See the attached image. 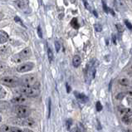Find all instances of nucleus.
Instances as JSON below:
<instances>
[{"instance_id":"obj_30","label":"nucleus","mask_w":132,"mask_h":132,"mask_svg":"<svg viewBox=\"0 0 132 132\" xmlns=\"http://www.w3.org/2000/svg\"><path fill=\"white\" fill-rule=\"evenodd\" d=\"M55 47H56V52H58V51L60 50V44H59V43L55 42Z\"/></svg>"},{"instance_id":"obj_8","label":"nucleus","mask_w":132,"mask_h":132,"mask_svg":"<svg viewBox=\"0 0 132 132\" xmlns=\"http://www.w3.org/2000/svg\"><path fill=\"white\" fill-rule=\"evenodd\" d=\"M22 125L24 126H31V127H34L35 126V121L34 120L32 119V118H28V119H26L23 120L22 122Z\"/></svg>"},{"instance_id":"obj_26","label":"nucleus","mask_w":132,"mask_h":132,"mask_svg":"<svg viewBox=\"0 0 132 132\" xmlns=\"http://www.w3.org/2000/svg\"><path fill=\"white\" fill-rule=\"evenodd\" d=\"M125 23H126V27L129 28V29H130V30H132V25H131V23L129 22V21H127V20H125Z\"/></svg>"},{"instance_id":"obj_24","label":"nucleus","mask_w":132,"mask_h":132,"mask_svg":"<svg viewBox=\"0 0 132 132\" xmlns=\"http://www.w3.org/2000/svg\"><path fill=\"white\" fill-rule=\"evenodd\" d=\"M6 64L5 63H3V62H0V71H4L6 69Z\"/></svg>"},{"instance_id":"obj_39","label":"nucleus","mask_w":132,"mask_h":132,"mask_svg":"<svg viewBox=\"0 0 132 132\" xmlns=\"http://www.w3.org/2000/svg\"><path fill=\"white\" fill-rule=\"evenodd\" d=\"M1 120H2V117H1V116H0V122H1Z\"/></svg>"},{"instance_id":"obj_3","label":"nucleus","mask_w":132,"mask_h":132,"mask_svg":"<svg viewBox=\"0 0 132 132\" xmlns=\"http://www.w3.org/2000/svg\"><path fill=\"white\" fill-rule=\"evenodd\" d=\"M32 53V50L30 47H26L23 50H22L18 54H16L13 56V61L15 62H21L23 60L29 57V56Z\"/></svg>"},{"instance_id":"obj_4","label":"nucleus","mask_w":132,"mask_h":132,"mask_svg":"<svg viewBox=\"0 0 132 132\" xmlns=\"http://www.w3.org/2000/svg\"><path fill=\"white\" fill-rule=\"evenodd\" d=\"M0 81L2 84L9 86V87H14V86L20 85L19 79L15 77H4L0 80Z\"/></svg>"},{"instance_id":"obj_7","label":"nucleus","mask_w":132,"mask_h":132,"mask_svg":"<svg viewBox=\"0 0 132 132\" xmlns=\"http://www.w3.org/2000/svg\"><path fill=\"white\" fill-rule=\"evenodd\" d=\"M12 102L16 105H22V104H25L26 102H28V98L24 95L18 96H15L14 98H13Z\"/></svg>"},{"instance_id":"obj_21","label":"nucleus","mask_w":132,"mask_h":132,"mask_svg":"<svg viewBox=\"0 0 132 132\" xmlns=\"http://www.w3.org/2000/svg\"><path fill=\"white\" fill-rule=\"evenodd\" d=\"M11 132H24V130L18 127H11Z\"/></svg>"},{"instance_id":"obj_32","label":"nucleus","mask_w":132,"mask_h":132,"mask_svg":"<svg viewBox=\"0 0 132 132\" xmlns=\"http://www.w3.org/2000/svg\"><path fill=\"white\" fill-rule=\"evenodd\" d=\"M14 20L16 21V22H20V23L23 26V24H22V21H21V19L19 18V17H15V18H14Z\"/></svg>"},{"instance_id":"obj_2","label":"nucleus","mask_w":132,"mask_h":132,"mask_svg":"<svg viewBox=\"0 0 132 132\" xmlns=\"http://www.w3.org/2000/svg\"><path fill=\"white\" fill-rule=\"evenodd\" d=\"M14 112L19 118H27L31 113L29 107L22 105H17L14 108Z\"/></svg>"},{"instance_id":"obj_9","label":"nucleus","mask_w":132,"mask_h":132,"mask_svg":"<svg viewBox=\"0 0 132 132\" xmlns=\"http://www.w3.org/2000/svg\"><path fill=\"white\" fill-rule=\"evenodd\" d=\"M9 34L6 32L3 31V30L0 31V43H5L9 40Z\"/></svg>"},{"instance_id":"obj_25","label":"nucleus","mask_w":132,"mask_h":132,"mask_svg":"<svg viewBox=\"0 0 132 132\" xmlns=\"http://www.w3.org/2000/svg\"><path fill=\"white\" fill-rule=\"evenodd\" d=\"M37 34H38V37L42 38L43 37V32H42V29H41V27L38 26V28H37Z\"/></svg>"},{"instance_id":"obj_31","label":"nucleus","mask_w":132,"mask_h":132,"mask_svg":"<svg viewBox=\"0 0 132 132\" xmlns=\"http://www.w3.org/2000/svg\"><path fill=\"white\" fill-rule=\"evenodd\" d=\"M83 3H84V5H85V7H86L87 9H90V6H89V4H88V3H87V1L86 0H83Z\"/></svg>"},{"instance_id":"obj_28","label":"nucleus","mask_w":132,"mask_h":132,"mask_svg":"<svg viewBox=\"0 0 132 132\" xmlns=\"http://www.w3.org/2000/svg\"><path fill=\"white\" fill-rule=\"evenodd\" d=\"M102 3H103V9H104V11L105 13H109V9H108V7L106 6V4L104 3V2H102Z\"/></svg>"},{"instance_id":"obj_13","label":"nucleus","mask_w":132,"mask_h":132,"mask_svg":"<svg viewBox=\"0 0 132 132\" xmlns=\"http://www.w3.org/2000/svg\"><path fill=\"white\" fill-rule=\"evenodd\" d=\"M120 114H122L124 116H132V109L130 108H123L121 110H120Z\"/></svg>"},{"instance_id":"obj_5","label":"nucleus","mask_w":132,"mask_h":132,"mask_svg":"<svg viewBox=\"0 0 132 132\" xmlns=\"http://www.w3.org/2000/svg\"><path fill=\"white\" fill-rule=\"evenodd\" d=\"M37 81L35 75H25L19 79V83L21 86H32Z\"/></svg>"},{"instance_id":"obj_19","label":"nucleus","mask_w":132,"mask_h":132,"mask_svg":"<svg viewBox=\"0 0 132 132\" xmlns=\"http://www.w3.org/2000/svg\"><path fill=\"white\" fill-rule=\"evenodd\" d=\"M6 96V92L1 86H0V99H3Z\"/></svg>"},{"instance_id":"obj_38","label":"nucleus","mask_w":132,"mask_h":132,"mask_svg":"<svg viewBox=\"0 0 132 132\" xmlns=\"http://www.w3.org/2000/svg\"><path fill=\"white\" fill-rule=\"evenodd\" d=\"M93 13H94V14H95V15H96V16L97 17V13H96V11H93Z\"/></svg>"},{"instance_id":"obj_23","label":"nucleus","mask_w":132,"mask_h":132,"mask_svg":"<svg viewBox=\"0 0 132 132\" xmlns=\"http://www.w3.org/2000/svg\"><path fill=\"white\" fill-rule=\"evenodd\" d=\"M96 105V110H97V111H101V110H102V105H101L100 101H97Z\"/></svg>"},{"instance_id":"obj_29","label":"nucleus","mask_w":132,"mask_h":132,"mask_svg":"<svg viewBox=\"0 0 132 132\" xmlns=\"http://www.w3.org/2000/svg\"><path fill=\"white\" fill-rule=\"evenodd\" d=\"M71 123H72V121H71V120H67V129H70V126H71Z\"/></svg>"},{"instance_id":"obj_35","label":"nucleus","mask_w":132,"mask_h":132,"mask_svg":"<svg viewBox=\"0 0 132 132\" xmlns=\"http://www.w3.org/2000/svg\"><path fill=\"white\" fill-rule=\"evenodd\" d=\"M69 1L71 2V3H76V0H69Z\"/></svg>"},{"instance_id":"obj_36","label":"nucleus","mask_w":132,"mask_h":132,"mask_svg":"<svg viewBox=\"0 0 132 132\" xmlns=\"http://www.w3.org/2000/svg\"><path fill=\"white\" fill-rule=\"evenodd\" d=\"M71 132H77V128H75V129H73L72 130H71Z\"/></svg>"},{"instance_id":"obj_20","label":"nucleus","mask_w":132,"mask_h":132,"mask_svg":"<svg viewBox=\"0 0 132 132\" xmlns=\"http://www.w3.org/2000/svg\"><path fill=\"white\" fill-rule=\"evenodd\" d=\"M125 96H126V93L125 92H120V93L118 94V95H116V98L117 100H122Z\"/></svg>"},{"instance_id":"obj_6","label":"nucleus","mask_w":132,"mask_h":132,"mask_svg":"<svg viewBox=\"0 0 132 132\" xmlns=\"http://www.w3.org/2000/svg\"><path fill=\"white\" fill-rule=\"evenodd\" d=\"M33 67H34V64L32 62H27V63H23V64H21L18 67L17 71L18 72H28V71H31Z\"/></svg>"},{"instance_id":"obj_1","label":"nucleus","mask_w":132,"mask_h":132,"mask_svg":"<svg viewBox=\"0 0 132 132\" xmlns=\"http://www.w3.org/2000/svg\"><path fill=\"white\" fill-rule=\"evenodd\" d=\"M20 92L26 96L35 97L40 94V89L34 86H22L20 87Z\"/></svg>"},{"instance_id":"obj_10","label":"nucleus","mask_w":132,"mask_h":132,"mask_svg":"<svg viewBox=\"0 0 132 132\" xmlns=\"http://www.w3.org/2000/svg\"><path fill=\"white\" fill-rule=\"evenodd\" d=\"M10 53V48L9 46H3L0 48V55L3 56H9Z\"/></svg>"},{"instance_id":"obj_22","label":"nucleus","mask_w":132,"mask_h":132,"mask_svg":"<svg viewBox=\"0 0 132 132\" xmlns=\"http://www.w3.org/2000/svg\"><path fill=\"white\" fill-rule=\"evenodd\" d=\"M94 27H95V29H96V32H101V31H102V27H101V25H100V24L96 23V24H95Z\"/></svg>"},{"instance_id":"obj_15","label":"nucleus","mask_w":132,"mask_h":132,"mask_svg":"<svg viewBox=\"0 0 132 132\" xmlns=\"http://www.w3.org/2000/svg\"><path fill=\"white\" fill-rule=\"evenodd\" d=\"M119 83L121 86H129V84H130V81H129V79H127V78H121V79H120V80H119Z\"/></svg>"},{"instance_id":"obj_27","label":"nucleus","mask_w":132,"mask_h":132,"mask_svg":"<svg viewBox=\"0 0 132 132\" xmlns=\"http://www.w3.org/2000/svg\"><path fill=\"white\" fill-rule=\"evenodd\" d=\"M50 114H51V100L49 99V101H48V117H50Z\"/></svg>"},{"instance_id":"obj_16","label":"nucleus","mask_w":132,"mask_h":132,"mask_svg":"<svg viewBox=\"0 0 132 132\" xmlns=\"http://www.w3.org/2000/svg\"><path fill=\"white\" fill-rule=\"evenodd\" d=\"M71 27H73L74 28L77 29L79 28V24H78V21H77V18H73L72 20L71 21Z\"/></svg>"},{"instance_id":"obj_12","label":"nucleus","mask_w":132,"mask_h":132,"mask_svg":"<svg viewBox=\"0 0 132 132\" xmlns=\"http://www.w3.org/2000/svg\"><path fill=\"white\" fill-rule=\"evenodd\" d=\"M81 62V59L80 57V56L76 55L73 56V59H72V64L75 67H77L80 66V64Z\"/></svg>"},{"instance_id":"obj_37","label":"nucleus","mask_w":132,"mask_h":132,"mask_svg":"<svg viewBox=\"0 0 132 132\" xmlns=\"http://www.w3.org/2000/svg\"><path fill=\"white\" fill-rule=\"evenodd\" d=\"M3 15L2 13H0V20H1V19H2V18H3Z\"/></svg>"},{"instance_id":"obj_34","label":"nucleus","mask_w":132,"mask_h":132,"mask_svg":"<svg viewBox=\"0 0 132 132\" xmlns=\"http://www.w3.org/2000/svg\"><path fill=\"white\" fill-rule=\"evenodd\" d=\"M67 92H70V87H69L68 84H67Z\"/></svg>"},{"instance_id":"obj_18","label":"nucleus","mask_w":132,"mask_h":132,"mask_svg":"<svg viewBox=\"0 0 132 132\" xmlns=\"http://www.w3.org/2000/svg\"><path fill=\"white\" fill-rule=\"evenodd\" d=\"M0 130H1V132H11V126H7V125H3L1 126Z\"/></svg>"},{"instance_id":"obj_33","label":"nucleus","mask_w":132,"mask_h":132,"mask_svg":"<svg viewBox=\"0 0 132 132\" xmlns=\"http://www.w3.org/2000/svg\"><path fill=\"white\" fill-rule=\"evenodd\" d=\"M24 132H33V131L31 130H29V129H25L24 130Z\"/></svg>"},{"instance_id":"obj_17","label":"nucleus","mask_w":132,"mask_h":132,"mask_svg":"<svg viewBox=\"0 0 132 132\" xmlns=\"http://www.w3.org/2000/svg\"><path fill=\"white\" fill-rule=\"evenodd\" d=\"M47 55H48V59H49V62H52L53 61V58H54V56H53V52H52V49L50 47L47 48Z\"/></svg>"},{"instance_id":"obj_14","label":"nucleus","mask_w":132,"mask_h":132,"mask_svg":"<svg viewBox=\"0 0 132 132\" xmlns=\"http://www.w3.org/2000/svg\"><path fill=\"white\" fill-rule=\"evenodd\" d=\"M121 120L124 124H126V125H130V124L132 123V119L130 118V116H123L121 118Z\"/></svg>"},{"instance_id":"obj_11","label":"nucleus","mask_w":132,"mask_h":132,"mask_svg":"<svg viewBox=\"0 0 132 132\" xmlns=\"http://www.w3.org/2000/svg\"><path fill=\"white\" fill-rule=\"evenodd\" d=\"M74 94H75V96H76V97L77 98V99H78L79 101H82V102H86V101H87V100H88V98L86 97V96L84 95V94L79 93V92H75Z\"/></svg>"}]
</instances>
